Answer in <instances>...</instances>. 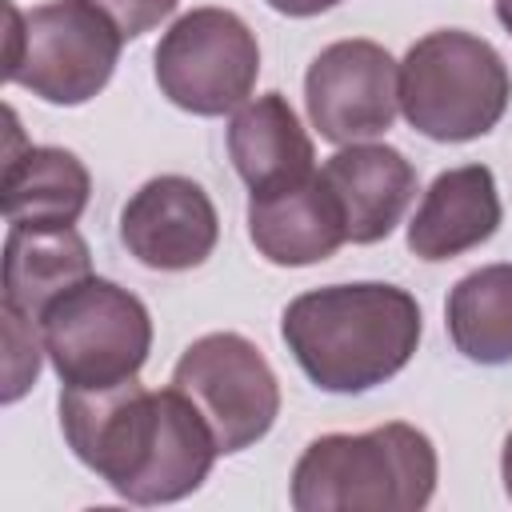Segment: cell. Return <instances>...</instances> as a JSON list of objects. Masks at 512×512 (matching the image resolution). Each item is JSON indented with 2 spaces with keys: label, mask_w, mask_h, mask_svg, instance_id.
Instances as JSON below:
<instances>
[{
  "label": "cell",
  "mask_w": 512,
  "mask_h": 512,
  "mask_svg": "<svg viewBox=\"0 0 512 512\" xmlns=\"http://www.w3.org/2000/svg\"><path fill=\"white\" fill-rule=\"evenodd\" d=\"M172 388L200 408L220 456L256 444L280 416L276 372L240 332H208L192 340L172 368Z\"/></svg>",
  "instance_id": "cell-8"
},
{
  "label": "cell",
  "mask_w": 512,
  "mask_h": 512,
  "mask_svg": "<svg viewBox=\"0 0 512 512\" xmlns=\"http://www.w3.org/2000/svg\"><path fill=\"white\" fill-rule=\"evenodd\" d=\"M92 276V256L84 236L68 228H28V224H8L4 240V304L16 308L20 316L36 320L44 308L68 292L72 284Z\"/></svg>",
  "instance_id": "cell-16"
},
{
  "label": "cell",
  "mask_w": 512,
  "mask_h": 512,
  "mask_svg": "<svg viewBox=\"0 0 512 512\" xmlns=\"http://www.w3.org/2000/svg\"><path fill=\"white\" fill-rule=\"evenodd\" d=\"M308 120L328 144L384 136L400 108V68L376 40L328 44L304 76Z\"/></svg>",
  "instance_id": "cell-9"
},
{
  "label": "cell",
  "mask_w": 512,
  "mask_h": 512,
  "mask_svg": "<svg viewBox=\"0 0 512 512\" xmlns=\"http://www.w3.org/2000/svg\"><path fill=\"white\" fill-rule=\"evenodd\" d=\"M512 100L504 56L460 28L416 40L400 60V112L440 144H464L492 132Z\"/></svg>",
  "instance_id": "cell-4"
},
{
  "label": "cell",
  "mask_w": 512,
  "mask_h": 512,
  "mask_svg": "<svg viewBox=\"0 0 512 512\" xmlns=\"http://www.w3.org/2000/svg\"><path fill=\"white\" fill-rule=\"evenodd\" d=\"M448 336L476 364L512 360V264H488L448 292Z\"/></svg>",
  "instance_id": "cell-17"
},
{
  "label": "cell",
  "mask_w": 512,
  "mask_h": 512,
  "mask_svg": "<svg viewBox=\"0 0 512 512\" xmlns=\"http://www.w3.org/2000/svg\"><path fill=\"white\" fill-rule=\"evenodd\" d=\"M4 12L8 84H20L48 104L72 108L92 100L112 80L124 36L88 0H52L32 12H20L12 0H4Z\"/></svg>",
  "instance_id": "cell-5"
},
{
  "label": "cell",
  "mask_w": 512,
  "mask_h": 512,
  "mask_svg": "<svg viewBox=\"0 0 512 512\" xmlns=\"http://www.w3.org/2000/svg\"><path fill=\"white\" fill-rule=\"evenodd\" d=\"M500 476H504V492H508V500H512V432H508V440H504V456H500Z\"/></svg>",
  "instance_id": "cell-21"
},
{
  "label": "cell",
  "mask_w": 512,
  "mask_h": 512,
  "mask_svg": "<svg viewBox=\"0 0 512 512\" xmlns=\"http://www.w3.org/2000/svg\"><path fill=\"white\" fill-rule=\"evenodd\" d=\"M280 336L324 392H368L396 376L420 344V304L396 284H332L284 308Z\"/></svg>",
  "instance_id": "cell-2"
},
{
  "label": "cell",
  "mask_w": 512,
  "mask_h": 512,
  "mask_svg": "<svg viewBox=\"0 0 512 512\" xmlns=\"http://www.w3.org/2000/svg\"><path fill=\"white\" fill-rule=\"evenodd\" d=\"M92 8H100L112 24H116V32L124 36V40H136V36H144V32H152L164 16H172V8H176V0H88Z\"/></svg>",
  "instance_id": "cell-19"
},
{
  "label": "cell",
  "mask_w": 512,
  "mask_h": 512,
  "mask_svg": "<svg viewBox=\"0 0 512 512\" xmlns=\"http://www.w3.org/2000/svg\"><path fill=\"white\" fill-rule=\"evenodd\" d=\"M40 344L64 388H112L144 368L152 320L140 296L88 276L44 308Z\"/></svg>",
  "instance_id": "cell-6"
},
{
  "label": "cell",
  "mask_w": 512,
  "mask_h": 512,
  "mask_svg": "<svg viewBox=\"0 0 512 512\" xmlns=\"http://www.w3.org/2000/svg\"><path fill=\"white\" fill-rule=\"evenodd\" d=\"M496 16H500V24L512 32V0H496Z\"/></svg>",
  "instance_id": "cell-22"
},
{
  "label": "cell",
  "mask_w": 512,
  "mask_h": 512,
  "mask_svg": "<svg viewBox=\"0 0 512 512\" xmlns=\"http://www.w3.org/2000/svg\"><path fill=\"white\" fill-rule=\"evenodd\" d=\"M276 12H284V16H316V12H328V8H336L340 0H268Z\"/></svg>",
  "instance_id": "cell-20"
},
{
  "label": "cell",
  "mask_w": 512,
  "mask_h": 512,
  "mask_svg": "<svg viewBox=\"0 0 512 512\" xmlns=\"http://www.w3.org/2000/svg\"><path fill=\"white\" fill-rule=\"evenodd\" d=\"M228 156L252 192H272L312 176V140L280 92H264L228 124Z\"/></svg>",
  "instance_id": "cell-15"
},
{
  "label": "cell",
  "mask_w": 512,
  "mask_h": 512,
  "mask_svg": "<svg viewBox=\"0 0 512 512\" xmlns=\"http://www.w3.org/2000/svg\"><path fill=\"white\" fill-rule=\"evenodd\" d=\"M320 176L340 200L352 244L384 240L416 196V168L388 144H344L324 160Z\"/></svg>",
  "instance_id": "cell-13"
},
{
  "label": "cell",
  "mask_w": 512,
  "mask_h": 512,
  "mask_svg": "<svg viewBox=\"0 0 512 512\" xmlns=\"http://www.w3.org/2000/svg\"><path fill=\"white\" fill-rule=\"evenodd\" d=\"M500 216L504 212H500L492 168L484 164L448 168L428 184L408 224V248L420 260H452L492 240V232L500 228Z\"/></svg>",
  "instance_id": "cell-14"
},
{
  "label": "cell",
  "mask_w": 512,
  "mask_h": 512,
  "mask_svg": "<svg viewBox=\"0 0 512 512\" xmlns=\"http://www.w3.org/2000/svg\"><path fill=\"white\" fill-rule=\"evenodd\" d=\"M4 316V348H8V360H4V404L20 400L28 392V384L36 380L40 372V344H36V320L20 316L16 308H0Z\"/></svg>",
  "instance_id": "cell-18"
},
{
  "label": "cell",
  "mask_w": 512,
  "mask_h": 512,
  "mask_svg": "<svg viewBox=\"0 0 512 512\" xmlns=\"http://www.w3.org/2000/svg\"><path fill=\"white\" fill-rule=\"evenodd\" d=\"M436 492V448L404 424L316 436L292 468L296 512H420Z\"/></svg>",
  "instance_id": "cell-3"
},
{
  "label": "cell",
  "mask_w": 512,
  "mask_h": 512,
  "mask_svg": "<svg viewBox=\"0 0 512 512\" xmlns=\"http://www.w3.org/2000/svg\"><path fill=\"white\" fill-rule=\"evenodd\" d=\"M4 116H8V148H4V176H0L4 220L28 224V228L76 224L92 196L88 168L68 148L24 144L16 112L8 108Z\"/></svg>",
  "instance_id": "cell-12"
},
{
  "label": "cell",
  "mask_w": 512,
  "mask_h": 512,
  "mask_svg": "<svg viewBox=\"0 0 512 512\" xmlns=\"http://www.w3.org/2000/svg\"><path fill=\"white\" fill-rule=\"evenodd\" d=\"M60 428L76 460L132 504L192 496L220 456L208 420L180 388L148 392L136 376L112 388H64Z\"/></svg>",
  "instance_id": "cell-1"
},
{
  "label": "cell",
  "mask_w": 512,
  "mask_h": 512,
  "mask_svg": "<svg viewBox=\"0 0 512 512\" xmlns=\"http://www.w3.org/2000/svg\"><path fill=\"white\" fill-rule=\"evenodd\" d=\"M248 236L264 260L280 268H304L328 260L348 240V228L336 192L320 172H312L296 184L252 192Z\"/></svg>",
  "instance_id": "cell-11"
},
{
  "label": "cell",
  "mask_w": 512,
  "mask_h": 512,
  "mask_svg": "<svg viewBox=\"0 0 512 512\" xmlns=\"http://www.w3.org/2000/svg\"><path fill=\"white\" fill-rule=\"evenodd\" d=\"M256 76L260 44L228 8H192L156 44V84L192 116H224L248 104Z\"/></svg>",
  "instance_id": "cell-7"
},
{
  "label": "cell",
  "mask_w": 512,
  "mask_h": 512,
  "mask_svg": "<svg viewBox=\"0 0 512 512\" xmlns=\"http://www.w3.org/2000/svg\"><path fill=\"white\" fill-rule=\"evenodd\" d=\"M120 240L160 272H184L212 256L220 220L208 192L188 176H152L120 212Z\"/></svg>",
  "instance_id": "cell-10"
}]
</instances>
